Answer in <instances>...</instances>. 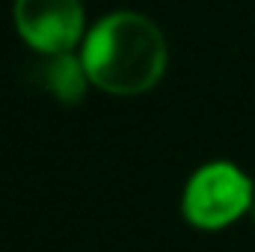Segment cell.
I'll return each mask as SVG.
<instances>
[{
  "label": "cell",
  "mask_w": 255,
  "mask_h": 252,
  "mask_svg": "<svg viewBox=\"0 0 255 252\" xmlns=\"http://www.w3.org/2000/svg\"><path fill=\"white\" fill-rule=\"evenodd\" d=\"M15 24L33 48L63 54L80 39L83 6L80 0H15Z\"/></svg>",
  "instance_id": "3957f363"
},
{
  "label": "cell",
  "mask_w": 255,
  "mask_h": 252,
  "mask_svg": "<svg viewBox=\"0 0 255 252\" xmlns=\"http://www.w3.org/2000/svg\"><path fill=\"white\" fill-rule=\"evenodd\" d=\"M83 71L86 68H80L77 60L57 54L54 60H45V65L39 68V77L51 92H57V98L74 101L83 95Z\"/></svg>",
  "instance_id": "277c9868"
},
{
  "label": "cell",
  "mask_w": 255,
  "mask_h": 252,
  "mask_svg": "<svg viewBox=\"0 0 255 252\" xmlns=\"http://www.w3.org/2000/svg\"><path fill=\"white\" fill-rule=\"evenodd\" d=\"M166 65V42L160 30L136 15L113 12L98 21L83 45V68L89 80L107 92L133 95L154 86Z\"/></svg>",
  "instance_id": "6da1fadb"
},
{
  "label": "cell",
  "mask_w": 255,
  "mask_h": 252,
  "mask_svg": "<svg viewBox=\"0 0 255 252\" xmlns=\"http://www.w3.org/2000/svg\"><path fill=\"white\" fill-rule=\"evenodd\" d=\"M253 199L250 178L232 163L202 166L187 184L184 214L199 229H223L235 223Z\"/></svg>",
  "instance_id": "7a4b0ae2"
}]
</instances>
